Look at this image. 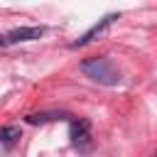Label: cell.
Returning <instances> with one entry per match:
<instances>
[{
  "label": "cell",
  "instance_id": "5",
  "mask_svg": "<svg viewBox=\"0 0 157 157\" xmlns=\"http://www.w3.org/2000/svg\"><path fill=\"white\" fill-rule=\"evenodd\" d=\"M29 125H39V123H49V120H69V113H59V110H49V113H32L25 118Z\"/></svg>",
  "mask_w": 157,
  "mask_h": 157
},
{
  "label": "cell",
  "instance_id": "1",
  "mask_svg": "<svg viewBox=\"0 0 157 157\" xmlns=\"http://www.w3.org/2000/svg\"><path fill=\"white\" fill-rule=\"evenodd\" d=\"M81 71L98 86H118L120 83V71L108 56H91L81 61Z\"/></svg>",
  "mask_w": 157,
  "mask_h": 157
},
{
  "label": "cell",
  "instance_id": "6",
  "mask_svg": "<svg viewBox=\"0 0 157 157\" xmlns=\"http://www.w3.org/2000/svg\"><path fill=\"white\" fill-rule=\"evenodd\" d=\"M20 140V128L17 125H2L0 128V145L2 147H12Z\"/></svg>",
  "mask_w": 157,
  "mask_h": 157
},
{
  "label": "cell",
  "instance_id": "3",
  "mask_svg": "<svg viewBox=\"0 0 157 157\" xmlns=\"http://www.w3.org/2000/svg\"><path fill=\"white\" fill-rule=\"evenodd\" d=\"M69 135H71V145L74 147H81V150L88 147V142H91V120L88 118H74Z\"/></svg>",
  "mask_w": 157,
  "mask_h": 157
},
{
  "label": "cell",
  "instance_id": "7",
  "mask_svg": "<svg viewBox=\"0 0 157 157\" xmlns=\"http://www.w3.org/2000/svg\"><path fill=\"white\" fill-rule=\"evenodd\" d=\"M0 47H7V37L5 34H0Z\"/></svg>",
  "mask_w": 157,
  "mask_h": 157
},
{
  "label": "cell",
  "instance_id": "2",
  "mask_svg": "<svg viewBox=\"0 0 157 157\" xmlns=\"http://www.w3.org/2000/svg\"><path fill=\"white\" fill-rule=\"evenodd\" d=\"M118 17H120V15H115V12L105 15V17H103V20L98 22V25H93V27H91L88 32H83V34H81V37H78L76 42H71L69 47H71V49H78V47H86V44H91V42H93L96 37H101V34H103V32H105V29H108V27H110V25H113L115 20H118Z\"/></svg>",
  "mask_w": 157,
  "mask_h": 157
},
{
  "label": "cell",
  "instance_id": "4",
  "mask_svg": "<svg viewBox=\"0 0 157 157\" xmlns=\"http://www.w3.org/2000/svg\"><path fill=\"white\" fill-rule=\"evenodd\" d=\"M44 34V27H15L10 29L5 37H7V44H17V42H34Z\"/></svg>",
  "mask_w": 157,
  "mask_h": 157
}]
</instances>
